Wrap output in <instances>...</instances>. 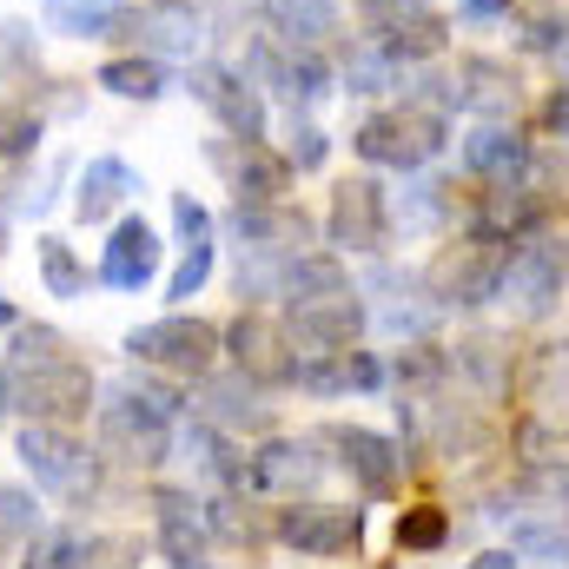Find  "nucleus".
Segmentation results:
<instances>
[{
	"mask_svg": "<svg viewBox=\"0 0 569 569\" xmlns=\"http://www.w3.org/2000/svg\"><path fill=\"white\" fill-rule=\"evenodd\" d=\"M530 47H537V53H550V60H563V67H569V13H563V20H543V27L530 33Z\"/></svg>",
	"mask_w": 569,
	"mask_h": 569,
	"instance_id": "a19ab883",
	"label": "nucleus"
},
{
	"mask_svg": "<svg viewBox=\"0 0 569 569\" xmlns=\"http://www.w3.org/2000/svg\"><path fill=\"white\" fill-rule=\"evenodd\" d=\"M331 450H338V470H345L365 497H398V490H405V443H398V437L365 430V425H338L331 430Z\"/></svg>",
	"mask_w": 569,
	"mask_h": 569,
	"instance_id": "f8f14e48",
	"label": "nucleus"
},
{
	"mask_svg": "<svg viewBox=\"0 0 569 569\" xmlns=\"http://www.w3.org/2000/svg\"><path fill=\"white\" fill-rule=\"evenodd\" d=\"M100 543L80 537V530H33L20 543V569H93Z\"/></svg>",
	"mask_w": 569,
	"mask_h": 569,
	"instance_id": "c85d7f7f",
	"label": "nucleus"
},
{
	"mask_svg": "<svg viewBox=\"0 0 569 569\" xmlns=\"http://www.w3.org/2000/svg\"><path fill=\"white\" fill-rule=\"evenodd\" d=\"M100 279L113 291H140V284L159 279V232L146 219H120L113 239L100 246Z\"/></svg>",
	"mask_w": 569,
	"mask_h": 569,
	"instance_id": "6ab92c4d",
	"label": "nucleus"
},
{
	"mask_svg": "<svg viewBox=\"0 0 569 569\" xmlns=\"http://www.w3.org/2000/svg\"><path fill=\"white\" fill-rule=\"evenodd\" d=\"M33 252H40V284H47L53 298H80V291H87V266H80V252H73L67 239L47 232Z\"/></svg>",
	"mask_w": 569,
	"mask_h": 569,
	"instance_id": "2f4dec72",
	"label": "nucleus"
},
{
	"mask_svg": "<svg viewBox=\"0 0 569 569\" xmlns=\"http://www.w3.org/2000/svg\"><path fill=\"white\" fill-rule=\"evenodd\" d=\"M20 463L33 470L40 490H53L67 503H80V497L100 490V457L73 437V425H27L20 430Z\"/></svg>",
	"mask_w": 569,
	"mask_h": 569,
	"instance_id": "0eeeda50",
	"label": "nucleus"
},
{
	"mask_svg": "<svg viewBox=\"0 0 569 569\" xmlns=\"http://www.w3.org/2000/svg\"><path fill=\"white\" fill-rule=\"evenodd\" d=\"M425 7L430 0H365V20H371V33H385V27H398V20H411Z\"/></svg>",
	"mask_w": 569,
	"mask_h": 569,
	"instance_id": "ea45409f",
	"label": "nucleus"
},
{
	"mask_svg": "<svg viewBox=\"0 0 569 569\" xmlns=\"http://www.w3.org/2000/svg\"><path fill=\"white\" fill-rule=\"evenodd\" d=\"M325 152H331V140H325L318 127H291V140H284V166H291V172H318Z\"/></svg>",
	"mask_w": 569,
	"mask_h": 569,
	"instance_id": "58836bf2",
	"label": "nucleus"
},
{
	"mask_svg": "<svg viewBox=\"0 0 569 569\" xmlns=\"http://www.w3.org/2000/svg\"><path fill=\"white\" fill-rule=\"evenodd\" d=\"M563 284H569V252L563 246L523 239V246L510 252V272H503V291H497V298H503L517 318H543V311L563 305Z\"/></svg>",
	"mask_w": 569,
	"mask_h": 569,
	"instance_id": "1a4fd4ad",
	"label": "nucleus"
},
{
	"mask_svg": "<svg viewBox=\"0 0 569 569\" xmlns=\"http://www.w3.org/2000/svg\"><path fill=\"white\" fill-rule=\"evenodd\" d=\"M0 411H13V365L0 358Z\"/></svg>",
	"mask_w": 569,
	"mask_h": 569,
	"instance_id": "37998d69",
	"label": "nucleus"
},
{
	"mask_svg": "<svg viewBox=\"0 0 569 569\" xmlns=\"http://www.w3.org/2000/svg\"><path fill=\"white\" fill-rule=\"evenodd\" d=\"M284 331L298 351H338V345H358L365 331V305L351 284L338 291H311V298H284Z\"/></svg>",
	"mask_w": 569,
	"mask_h": 569,
	"instance_id": "9d476101",
	"label": "nucleus"
},
{
	"mask_svg": "<svg viewBox=\"0 0 569 569\" xmlns=\"http://www.w3.org/2000/svg\"><path fill=\"white\" fill-rule=\"evenodd\" d=\"M192 100L232 133V140H266V100L239 67H192Z\"/></svg>",
	"mask_w": 569,
	"mask_h": 569,
	"instance_id": "4468645a",
	"label": "nucleus"
},
{
	"mask_svg": "<svg viewBox=\"0 0 569 569\" xmlns=\"http://www.w3.org/2000/svg\"><path fill=\"white\" fill-rule=\"evenodd\" d=\"M457 107L470 113H517V73L503 60H457Z\"/></svg>",
	"mask_w": 569,
	"mask_h": 569,
	"instance_id": "a878e982",
	"label": "nucleus"
},
{
	"mask_svg": "<svg viewBox=\"0 0 569 569\" xmlns=\"http://www.w3.org/2000/svg\"><path fill=\"white\" fill-rule=\"evenodd\" d=\"M259 80H266V87H279L291 107H305V100H325V93H331V67H325L311 47H298V53H291V47H259Z\"/></svg>",
	"mask_w": 569,
	"mask_h": 569,
	"instance_id": "4be33fe9",
	"label": "nucleus"
},
{
	"mask_svg": "<svg viewBox=\"0 0 569 569\" xmlns=\"http://www.w3.org/2000/svg\"><path fill=\"white\" fill-rule=\"evenodd\" d=\"M325 239H331L338 252H358V259L385 252V239H391V199H385V186H378V179H345V186L331 192Z\"/></svg>",
	"mask_w": 569,
	"mask_h": 569,
	"instance_id": "6e6552de",
	"label": "nucleus"
},
{
	"mask_svg": "<svg viewBox=\"0 0 569 569\" xmlns=\"http://www.w3.org/2000/svg\"><path fill=\"white\" fill-rule=\"evenodd\" d=\"M40 146V113L33 107H0V159H27Z\"/></svg>",
	"mask_w": 569,
	"mask_h": 569,
	"instance_id": "e433bc0d",
	"label": "nucleus"
},
{
	"mask_svg": "<svg viewBox=\"0 0 569 569\" xmlns=\"http://www.w3.org/2000/svg\"><path fill=\"white\" fill-rule=\"evenodd\" d=\"M206 530H212V543H232V550H259V543H272V523H259L252 503H239L232 490H219V497L206 503Z\"/></svg>",
	"mask_w": 569,
	"mask_h": 569,
	"instance_id": "c756f323",
	"label": "nucleus"
},
{
	"mask_svg": "<svg viewBox=\"0 0 569 569\" xmlns=\"http://www.w3.org/2000/svg\"><path fill=\"white\" fill-rule=\"evenodd\" d=\"M523 405H530V418H543L550 430L569 437V338L563 345H543V351L530 358V371H523Z\"/></svg>",
	"mask_w": 569,
	"mask_h": 569,
	"instance_id": "412c9836",
	"label": "nucleus"
},
{
	"mask_svg": "<svg viewBox=\"0 0 569 569\" xmlns=\"http://www.w3.org/2000/svg\"><path fill=\"white\" fill-rule=\"evenodd\" d=\"M206 279H212V232H192V239H186V259H179L172 279H166V298H199Z\"/></svg>",
	"mask_w": 569,
	"mask_h": 569,
	"instance_id": "f704fd0d",
	"label": "nucleus"
},
{
	"mask_svg": "<svg viewBox=\"0 0 569 569\" xmlns=\"http://www.w3.org/2000/svg\"><path fill=\"white\" fill-rule=\"evenodd\" d=\"M133 192H140V172H133L127 159H87L80 192H73V212H80V219H113Z\"/></svg>",
	"mask_w": 569,
	"mask_h": 569,
	"instance_id": "393cba45",
	"label": "nucleus"
},
{
	"mask_svg": "<svg viewBox=\"0 0 569 569\" xmlns=\"http://www.w3.org/2000/svg\"><path fill=\"white\" fill-rule=\"evenodd\" d=\"M325 477V457L311 437H266L259 450H246V483L266 490V497H305L311 483Z\"/></svg>",
	"mask_w": 569,
	"mask_h": 569,
	"instance_id": "dca6fc26",
	"label": "nucleus"
},
{
	"mask_svg": "<svg viewBox=\"0 0 569 569\" xmlns=\"http://www.w3.org/2000/svg\"><path fill=\"white\" fill-rule=\"evenodd\" d=\"M152 543L172 569H199L212 557V530H206V503L192 490H172L159 483L152 490Z\"/></svg>",
	"mask_w": 569,
	"mask_h": 569,
	"instance_id": "ddd939ff",
	"label": "nucleus"
},
{
	"mask_svg": "<svg viewBox=\"0 0 569 569\" xmlns=\"http://www.w3.org/2000/svg\"><path fill=\"white\" fill-rule=\"evenodd\" d=\"M232 192H239V206H272V199H284V192H291V166H284V152H272L266 140H239Z\"/></svg>",
	"mask_w": 569,
	"mask_h": 569,
	"instance_id": "b1692460",
	"label": "nucleus"
},
{
	"mask_svg": "<svg viewBox=\"0 0 569 569\" xmlns=\"http://www.w3.org/2000/svg\"><path fill=\"white\" fill-rule=\"evenodd\" d=\"M47 33L60 40H113L133 27V7L127 0H47Z\"/></svg>",
	"mask_w": 569,
	"mask_h": 569,
	"instance_id": "5701e85b",
	"label": "nucleus"
},
{
	"mask_svg": "<svg viewBox=\"0 0 569 569\" xmlns=\"http://www.w3.org/2000/svg\"><path fill=\"white\" fill-rule=\"evenodd\" d=\"M550 219V199L517 172V179H490V192L477 199V226L483 232H497V239H510V246H523V239H537V226Z\"/></svg>",
	"mask_w": 569,
	"mask_h": 569,
	"instance_id": "f3484780",
	"label": "nucleus"
},
{
	"mask_svg": "<svg viewBox=\"0 0 569 569\" xmlns=\"http://www.w3.org/2000/svg\"><path fill=\"white\" fill-rule=\"evenodd\" d=\"M272 20H279V33L291 47L331 33V7H325V0H272Z\"/></svg>",
	"mask_w": 569,
	"mask_h": 569,
	"instance_id": "72a5a7b5",
	"label": "nucleus"
},
{
	"mask_svg": "<svg viewBox=\"0 0 569 569\" xmlns=\"http://www.w3.org/2000/svg\"><path fill=\"white\" fill-rule=\"evenodd\" d=\"M146 7H159V13H192L199 0H146Z\"/></svg>",
	"mask_w": 569,
	"mask_h": 569,
	"instance_id": "c03bdc74",
	"label": "nucleus"
},
{
	"mask_svg": "<svg viewBox=\"0 0 569 569\" xmlns=\"http://www.w3.org/2000/svg\"><path fill=\"white\" fill-rule=\"evenodd\" d=\"M463 166L477 172V179H517L523 166H530V140L517 133V127H477L470 140H463Z\"/></svg>",
	"mask_w": 569,
	"mask_h": 569,
	"instance_id": "bb28decb",
	"label": "nucleus"
},
{
	"mask_svg": "<svg viewBox=\"0 0 569 569\" xmlns=\"http://www.w3.org/2000/svg\"><path fill=\"white\" fill-rule=\"evenodd\" d=\"M291 385L311 398H351V391H378L385 385V358L365 345H338V351H298Z\"/></svg>",
	"mask_w": 569,
	"mask_h": 569,
	"instance_id": "2eb2a0df",
	"label": "nucleus"
},
{
	"mask_svg": "<svg viewBox=\"0 0 569 569\" xmlns=\"http://www.w3.org/2000/svg\"><path fill=\"white\" fill-rule=\"evenodd\" d=\"M443 543H450V510H437V503H411V510L398 517V550L430 557V550H443Z\"/></svg>",
	"mask_w": 569,
	"mask_h": 569,
	"instance_id": "473e14b6",
	"label": "nucleus"
},
{
	"mask_svg": "<svg viewBox=\"0 0 569 569\" xmlns=\"http://www.w3.org/2000/svg\"><path fill=\"white\" fill-rule=\"evenodd\" d=\"M100 87L120 93V100H159V93L172 87V73H166L152 53H127V60H107V67H100Z\"/></svg>",
	"mask_w": 569,
	"mask_h": 569,
	"instance_id": "7c9ffc66",
	"label": "nucleus"
},
{
	"mask_svg": "<svg viewBox=\"0 0 569 569\" xmlns=\"http://www.w3.org/2000/svg\"><path fill=\"white\" fill-rule=\"evenodd\" d=\"M358 159H371V166H391V172H418L425 159L443 152V113L437 107H385V113H371L358 133Z\"/></svg>",
	"mask_w": 569,
	"mask_h": 569,
	"instance_id": "423d86ee",
	"label": "nucleus"
},
{
	"mask_svg": "<svg viewBox=\"0 0 569 569\" xmlns=\"http://www.w3.org/2000/svg\"><path fill=\"white\" fill-rule=\"evenodd\" d=\"M232 226H239L246 252H259V259H298V246L311 239V219H305L291 199H272V206H239V212H232Z\"/></svg>",
	"mask_w": 569,
	"mask_h": 569,
	"instance_id": "a211bd4d",
	"label": "nucleus"
},
{
	"mask_svg": "<svg viewBox=\"0 0 569 569\" xmlns=\"http://www.w3.org/2000/svg\"><path fill=\"white\" fill-rule=\"evenodd\" d=\"M40 530V510L20 483H0V550H20L27 537Z\"/></svg>",
	"mask_w": 569,
	"mask_h": 569,
	"instance_id": "c9c22d12",
	"label": "nucleus"
},
{
	"mask_svg": "<svg viewBox=\"0 0 569 569\" xmlns=\"http://www.w3.org/2000/svg\"><path fill=\"white\" fill-rule=\"evenodd\" d=\"M179 418H186V398L159 378H127L113 391V405H100V443L107 457L120 463H166L172 457V437H179Z\"/></svg>",
	"mask_w": 569,
	"mask_h": 569,
	"instance_id": "f257e3e1",
	"label": "nucleus"
},
{
	"mask_svg": "<svg viewBox=\"0 0 569 569\" xmlns=\"http://www.w3.org/2000/svg\"><path fill=\"white\" fill-rule=\"evenodd\" d=\"M199 569H212V563H199Z\"/></svg>",
	"mask_w": 569,
	"mask_h": 569,
	"instance_id": "09e8293b",
	"label": "nucleus"
},
{
	"mask_svg": "<svg viewBox=\"0 0 569 569\" xmlns=\"http://www.w3.org/2000/svg\"><path fill=\"white\" fill-rule=\"evenodd\" d=\"M563 497H569V470H563Z\"/></svg>",
	"mask_w": 569,
	"mask_h": 569,
	"instance_id": "de8ad7c7",
	"label": "nucleus"
},
{
	"mask_svg": "<svg viewBox=\"0 0 569 569\" xmlns=\"http://www.w3.org/2000/svg\"><path fill=\"white\" fill-rule=\"evenodd\" d=\"M443 40H450V27H443V13L425 7V13H411V20H398V27H385L378 33V47L398 60V67H411V60H437L443 53Z\"/></svg>",
	"mask_w": 569,
	"mask_h": 569,
	"instance_id": "cd10ccee",
	"label": "nucleus"
},
{
	"mask_svg": "<svg viewBox=\"0 0 569 569\" xmlns=\"http://www.w3.org/2000/svg\"><path fill=\"white\" fill-rule=\"evenodd\" d=\"M345 73H351V93H385V87L398 80V60H391V53L378 47V53H358V60H351Z\"/></svg>",
	"mask_w": 569,
	"mask_h": 569,
	"instance_id": "4c0bfd02",
	"label": "nucleus"
},
{
	"mask_svg": "<svg viewBox=\"0 0 569 569\" xmlns=\"http://www.w3.org/2000/svg\"><path fill=\"white\" fill-rule=\"evenodd\" d=\"M510 7H543V0H510Z\"/></svg>",
	"mask_w": 569,
	"mask_h": 569,
	"instance_id": "49530a36",
	"label": "nucleus"
},
{
	"mask_svg": "<svg viewBox=\"0 0 569 569\" xmlns=\"http://www.w3.org/2000/svg\"><path fill=\"white\" fill-rule=\"evenodd\" d=\"M477 13H510V0H470Z\"/></svg>",
	"mask_w": 569,
	"mask_h": 569,
	"instance_id": "a18cd8bd",
	"label": "nucleus"
},
{
	"mask_svg": "<svg viewBox=\"0 0 569 569\" xmlns=\"http://www.w3.org/2000/svg\"><path fill=\"white\" fill-rule=\"evenodd\" d=\"M13 411H27L33 425H80L93 411V371H87V358L60 351V358L13 365Z\"/></svg>",
	"mask_w": 569,
	"mask_h": 569,
	"instance_id": "7ed1b4c3",
	"label": "nucleus"
},
{
	"mask_svg": "<svg viewBox=\"0 0 569 569\" xmlns=\"http://www.w3.org/2000/svg\"><path fill=\"white\" fill-rule=\"evenodd\" d=\"M470 569H523V563H517V550H483Z\"/></svg>",
	"mask_w": 569,
	"mask_h": 569,
	"instance_id": "79ce46f5",
	"label": "nucleus"
},
{
	"mask_svg": "<svg viewBox=\"0 0 569 569\" xmlns=\"http://www.w3.org/2000/svg\"><path fill=\"white\" fill-rule=\"evenodd\" d=\"M510 239H497V232H463V239H450L437 259L425 266V284L437 305H457V311H477V305H490L497 291H503V272H510Z\"/></svg>",
	"mask_w": 569,
	"mask_h": 569,
	"instance_id": "f03ea898",
	"label": "nucleus"
},
{
	"mask_svg": "<svg viewBox=\"0 0 569 569\" xmlns=\"http://www.w3.org/2000/svg\"><path fill=\"white\" fill-rule=\"evenodd\" d=\"M127 351H133L140 371L206 378V371L219 365V351H226V331L206 325V318H192V311H166V318H152V325H140V331L127 338Z\"/></svg>",
	"mask_w": 569,
	"mask_h": 569,
	"instance_id": "20e7f679",
	"label": "nucleus"
},
{
	"mask_svg": "<svg viewBox=\"0 0 569 569\" xmlns=\"http://www.w3.org/2000/svg\"><path fill=\"white\" fill-rule=\"evenodd\" d=\"M226 351H232V371H246L252 385H291V365H298V345L284 331V318H266V311H239L226 325Z\"/></svg>",
	"mask_w": 569,
	"mask_h": 569,
	"instance_id": "9b49d317",
	"label": "nucleus"
},
{
	"mask_svg": "<svg viewBox=\"0 0 569 569\" xmlns=\"http://www.w3.org/2000/svg\"><path fill=\"white\" fill-rule=\"evenodd\" d=\"M272 543L298 550V557H318V563L358 557V543H365V510H351V503H318V497H291L284 510H272Z\"/></svg>",
	"mask_w": 569,
	"mask_h": 569,
	"instance_id": "39448f33",
	"label": "nucleus"
},
{
	"mask_svg": "<svg viewBox=\"0 0 569 569\" xmlns=\"http://www.w3.org/2000/svg\"><path fill=\"white\" fill-rule=\"evenodd\" d=\"M206 391H199V405H206V425L219 430H266L272 418V405H266V385H252L246 371H232V378H199Z\"/></svg>",
	"mask_w": 569,
	"mask_h": 569,
	"instance_id": "aec40b11",
	"label": "nucleus"
}]
</instances>
